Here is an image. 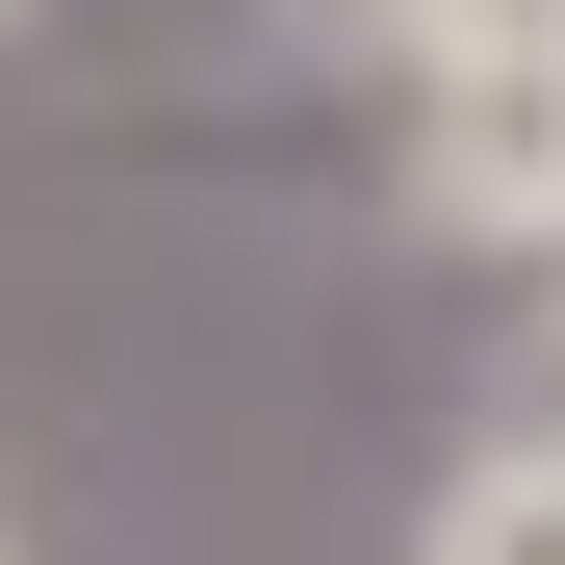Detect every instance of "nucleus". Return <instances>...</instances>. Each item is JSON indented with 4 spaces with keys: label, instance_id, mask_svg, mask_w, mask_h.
<instances>
[{
    "label": "nucleus",
    "instance_id": "nucleus-3",
    "mask_svg": "<svg viewBox=\"0 0 565 565\" xmlns=\"http://www.w3.org/2000/svg\"><path fill=\"white\" fill-rule=\"evenodd\" d=\"M386 26H412V104L437 77H565V0H386Z\"/></svg>",
    "mask_w": 565,
    "mask_h": 565
},
{
    "label": "nucleus",
    "instance_id": "nucleus-2",
    "mask_svg": "<svg viewBox=\"0 0 565 565\" xmlns=\"http://www.w3.org/2000/svg\"><path fill=\"white\" fill-rule=\"evenodd\" d=\"M412 565H565V437H489V462L412 514Z\"/></svg>",
    "mask_w": 565,
    "mask_h": 565
},
{
    "label": "nucleus",
    "instance_id": "nucleus-4",
    "mask_svg": "<svg viewBox=\"0 0 565 565\" xmlns=\"http://www.w3.org/2000/svg\"><path fill=\"white\" fill-rule=\"evenodd\" d=\"M0 26H26V0H0Z\"/></svg>",
    "mask_w": 565,
    "mask_h": 565
},
{
    "label": "nucleus",
    "instance_id": "nucleus-1",
    "mask_svg": "<svg viewBox=\"0 0 565 565\" xmlns=\"http://www.w3.org/2000/svg\"><path fill=\"white\" fill-rule=\"evenodd\" d=\"M412 232L565 282V77H437V104H412Z\"/></svg>",
    "mask_w": 565,
    "mask_h": 565
},
{
    "label": "nucleus",
    "instance_id": "nucleus-5",
    "mask_svg": "<svg viewBox=\"0 0 565 565\" xmlns=\"http://www.w3.org/2000/svg\"><path fill=\"white\" fill-rule=\"evenodd\" d=\"M540 437H565V412H540Z\"/></svg>",
    "mask_w": 565,
    "mask_h": 565
}]
</instances>
